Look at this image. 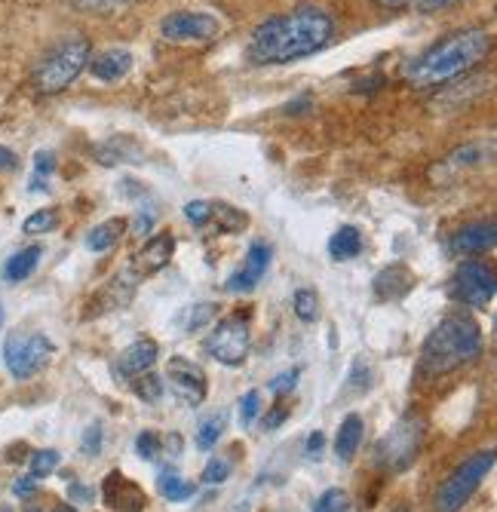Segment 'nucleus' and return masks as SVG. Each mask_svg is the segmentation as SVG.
<instances>
[{
    "label": "nucleus",
    "mask_w": 497,
    "mask_h": 512,
    "mask_svg": "<svg viewBox=\"0 0 497 512\" xmlns=\"http://www.w3.org/2000/svg\"><path fill=\"white\" fill-rule=\"evenodd\" d=\"M56 512H77L74 506H62V509H56Z\"/></svg>",
    "instance_id": "obj_47"
},
{
    "label": "nucleus",
    "mask_w": 497,
    "mask_h": 512,
    "mask_svg": "<svg viewBox=\"0 0 497 512\" xmlns=\"http://www.w3.org/2000/svg\"><path fill=\"white\" fill-rule=\"evenodd\" d=\"M497 463V451H476L470 454L464 463H458V470L451 473L442 488L436 491V512H458L467 506V500L476 494V488L482 485V479L491 473V467Z\"/></svg>",
    "instance_id": "obj_5"
},
{
    "label": "nucleus",
    "mask_w": 497,
    "mask_h": 512,
    "mask_svg": "<svg viewBox=\"0 0 497 512\" xmlns=\"http://www.w3.org/2000/svg\"><path fill=\"white\" fill-rule=\"evenodd\" d=\"M194 491H197V485L188 482V479H182V476H175V473H163L160 476V494L169 503H182V500L194 497Z\"/></svg>",
    "instance_id": "obj_25"
},
{
    "label": "nucleus",
    "mask_w": 497,
    "mask_h": 512,
    "mask_svg": "<svg viewBox=\"0 0 497 512\" xmlns=\"http://www.w3.org/2000/svg\"><path fill=\"white\" fill-rule=\"evenodd\" d=\"M491 50V37L479 28H467L458 31L445 40H439L436 46L424 56H418L409 68H405V80L418 89H430V86H442L448 80H458L467 71H473Z\"/></svg>",
    "instance_id": "obj_2"
},
{
    "label": "nucleus",
    "mask_w": 497,
    "mask_h": 512,
    "mask_svg": "<svg viewBox=\"0 0 497 512\" xmlns=\"http://www.w3.org/2000/svg\"><path fill=\"white\" fill-rule=\"evenodd\" d=\"M258 411H261V393H258V390L243 393V399H240V417H243V424H246V427L255 421Z\"/></svg>",
    "instance_id": "obj_34"
},
{
    "label": "nucleus",
    "mask_w": 497,
    "mask_h": 512,
    "mask_svg": "<svg viewBox=\"0 0 497 512\" xmlns=\"http://www.w3.org/2000/svg\"><path fill=\"white\" fill-rule=\"evenodd\" d=\"M292 307H295V316L301 322H316V319H320V295H316L313 289H298Z\"/></svg>",
    "instance_id": "obj_26"
},
{
    "label": "nucleus",
    "mask_w": 497,
    "mask_h": 512,
    "mask_svg": "<svg viewBox=\"0 0 497 512\" xmlns=\"http://www.w3.org/2000/svg\"><path fill=\"white\" fill-rule=\"evenodd\" d=\"M123 230H126V221L123 218H108V221L96 224L86 234V249L89 252H108V249H114L117 240L123 237Z\"/></svg>",
    "instance_id": "obj_20"
},
{
    "label": "nucleus",
    "mask_w": 497,
    "mask_h": 512,
    "mask_svg": "<svg viewBox=\"0 0 497 512\" xmlns=\"http://www.w3.org/2000/svg\"><path fill=\"white\" fill-rule=\"evenodd\" d=\"M68 497H71L74 503H80V500H83V503H93V488H89V485H77V482H74V485L68 488Z\"/></svg>",
    "instance_id": "obj_42"
},
{
    "label": "nucleus",
    "mask_w": 497,
    "mask_h": 512,
    "mask_svg": "<svg viewBox=\"0 0 497 512\" xmlns=\"http://www.w3.org/2000/svg\"><path fill=\"white\" fill-rule=\"evenodd\" d=\"M286 417H289V408H286V405H280L277 411H270V414L264 417V430H277V427L286 421Z\"/></svg>",
    "instance_id": "obj_41"
},
{
    "label": "nucleus",
    "mask_w": 497,
    "mask_h": 512,
    "mask_svg": "<svg viewBox=\"0 0 497 512\" xmlns=\"http://www.w3.org/2000/svg\"><path fill=\"white\" fill-rule=\"evenodd\" d=\"M231 476V463L228 460H221V457H212L206 463V470H203V482L206 485H224Z\"/></svg>",
    "instance_id": "obj_32"
},
{
    "label": "nucleus",
    "mask_w": 497,
    "mask_h": 512,
    "mask_svg": "<svg viewBox=\"0 0 497 512\" xmlns=\"http://www.w3.org/2000/svg\"><path fill=\"white\" fill-rule=\"evenodd\" d=\"M455 4H458V0H412V7L418 13H439V10H448Z\"/></svg>",
    "instance_id": "obj_39"
},
{
    "label": "nucleus",
    "mask_w": 497,
    "mask_h": 512,
    "mask_svg": "<svg viewBox=\"0 0 497 512\" xmlns=\"http://www.w3.org/2000/svg\"><path fill=\"white\" fill-rule=\"evenodd\" d=\"M172 255H175V240H172V234H157V237H151V240L139 249V255H135V261H132V270L139 273V276L157 273V270H163V267L172 261Z\"/></svg>",
    "instance_id": "obj_15"
},
{
    "label": "nucleus",
    "mask_w": 497,
    "mask_h": 512,
    "mask_svg": "<svg viewBox=\"0 0 497 512\" xmlns=\"http://www.w3.org/2000/svg\"><path fill=\"white\" fill-rule=\"evenodd\" d=\"M332 34L335 25L329 13L316 7H298L286 16L261 22L246 46V56L255 65H289L320 53Z\"/></svg>",
    "instance_id": "obj_1"
},
{
    "label": "nucleus",
    "mask_w": 497,
    "mask_h": 512,
    "mask_svg": "<svg viewBox=\"0 0 497 512\" xmlns=\"http://www.w3.org/2000/svg\"><path fill=\"white\" fill-rule=\"evenodd\" d=\"M482 353V332L473 316L451 313L427 335L421 347V371L430 378L448 375Z\"/></svg>",
    "instance_id": "obj_3"
},
{
    "label": "nucleus",
    "mask_w": 497,
    "mask_h": 512,
    "mask_svg": "<svg viewBox=\"0 0 497 512\" xmlns=\"http://www.w3.org/2000/svg\"><path fill=\"white\" fill-rule=\"evenodd\" d=\"M494 246H497V218L473 221L451 237V252L455 255H479V252H488Z\"/></svg>",
    "instance_id": "obj_14"
},
{
    "label": "nucleus",
    "mask_w": 497,
    "mask_h": 512,
    "mask_svg": "<svg viewBox=\"0 0 497 512\" xmlns=\"http://www.w3.org/2000/svg\"><path fill=\"white\" fill-rule=\"evenodd\" d=\"M451 295L467 307H485L497 295V270L488 261H464L451 276Z\"/></svg>",
    "instance_id": "obj_8"
},
{
    "label": "nucleus",
    "mask_w": 497,
    "mask_h": 512,
    "mask_svg": "<svg viewBox=\"0 0 497 512\" xmlns=\"http://www.w3.org/2000/svg\"><path fill=\"white\" fill-rule=\"evenodd\" d=\"M224 427H228V414H224V411H215L212 417H206V421L200 424V430H197V448L212 451V445L221 439Z\"/></svg>",
    "instance_id": "obj_23"
},
{
    "label": "nucleus",
    "mask_w": 497,
    "mask_h": 512,
    "mask_svg": "<svg viewBox=\"0 0 497 512\" xmlns=\"http://www.w3.org/2000/svg\"><path fill=\"white\" fill-rule=\"evenodd\" d=\"M53 353H56V347L47 335H40V332L13 335V338H7V347H4V365L13 378L25 381L31 375H37V371L53 359Z\"/></svg>",
    "instance_id": "obj_7"
},
{
    "label": "nucleus",
    "mask_w": 497,
    "mask_h": 512,
    "mask_svg": "<svg viewBox=\"0 0 497 512\" xmlns=\"http://www.w3.org/2000/svg\"><path fill=\"white\" fill-rule=\"evenodd\" d=\"M218 224V230H224V234H237V230H243L249 224V218L234 209V206H224V203H212V218Z\"/></svg>",
    "instance_id": "obj_24"
},
{
    "label": "nucleus",
    "mask_w": 497,
    "mask_h": 512,
    "mask_svg": "<svg viewBox=\"0 0 497 512\" xmlns=\"http://www.w3.org/2000/svg\"><path fill=\"white\" fill-rule=\"evenodd\" d=\"M206 350L221 365H240L246 359V353H249V319H246V313L224 316L212 329Z\"/></svg>",
    "instance_id": "obj_9"
},
{
    "label": "nucleus",
    "mask_w": 497,
    "mask_h": 512,
    "mask_svg": "<svg viewBox=\"0 0 497 512\" xmlns=\"http://www.w3.org/2000/svg\"><path fill=\"white\" fill-rule=\"evenodd\" d=\"M53 169H56V157L50 151H37L34 154V172H37V178H47Z\"/></svg>",
    "instance_id": "obj_38"
},
{
    "label": "nucleus",
    "mask_w": 497,
    "mask_h": 512,
    "mask_svg": "<svg viewBox=\"0 0 497 512\" xmlns=\"http://www.w3.org/2000/svg\"><path fill=\"white\" fill-rule=\"evenodd\" d=\"M359 252H363V234L353 227V224H344V227H338L335 234H332V240H329V255L335 258V261H350V258H356Z\"/></svg>",
    "instance_id": "obj_21"
},
{
    "label": "nucleus",
    "mask_w": 497,
    "mask_h": 512,
    "mask_svg": "<svg viewBox=\"0 0 497 512\" xmlns=\"http://www.w3.org/2000/svg\"><path fill=\"white\" fill-rule=\"evenodd\" d=\"M166 381H169V390L175 393L178 402L200 405L206 399V375H203V368L197 362L172 356L166 362Z\"/></svg>",
    "instance_id": "obj_11"
},
{
    "label": "nucleus",
    "mask_w": 497,
    "mask_h": 512,
    "mask_svg": "<svg viewBox=\"0 0 497 512\" xmlns=\"http://www.w3.org/2000/svg\"><path fill=\"white\" fill-rule=\"evenodd\" d=\"M270 258H274V252H270L267 243H252L243 264H240V270H234V276L228 279V292H234V295L252 292L264 279V273L270 267Z\"/></svg>",
    "instance_id": "obj_12"
},
{
    "label": "nucleus",
    "mask_w": 497,
    "mask_h": 512,
    "mask_svg": "<svg viewBox=\"0 0 497 512\" xmlns=\"http://www.w3.org/2000/svg\"><path fill=\"white\" fill-rule=\"evenodd\" d=\"M160 34L169 43H203L218 34V19L200 10H178L160 22Z\"/></svg>",
    "instance_id": "obj_10"
},
{
    "label": "nucleus",
    "mask_w": 497,
    "mask_h": 512,
    "mask_svg": "<svg viewBox=\"0 0 497 512\" xmlns=\"http://www.w3.org/2000/svg\"><path fill=\"white\" fill-rule=\"evenodd\" d=\"M313 512H350V494L341 488H329L316 497Z\"/></svg>",
    "instance_id": "obj_28"
},
{
    "label": "nucleus",
    "mask_w": 497,
    "mask_h": 512,
    "mask_svg": "<svg viewBox=\"0 0 497 512\" xmlns=\"http://www.w3.org/2000/svg\"><path fill=\"white\" fill-rule=\"evenodd\" d=\"M99 448H102V430H99V424H93V427L86 430V436H83V451L96 457Z\"/></svg>",
    "instance_id": "obj_40"
},
{
    "label": "nucleus",
    "mask_w": 497,
    "mask_h": 512,
    "mask_svg": "<svg viewBox=\"0 0 497 512\" xmlns=\"http://www.w3.org/2000/svg\"><path fill=\"white\" fill-rule=\"evenodd\" d=\"M135 393H139V399H145V402H157L160 396H163V378H157V375H139V381H135V387H132Z\"/></svg>",
    "instance_id": "obj_31"
},
{
    "label": "nucleus",
    "mask_w": 497,
    "mask_h": 512,
    "mask_svg": "<svg viewBox=\"0 0 497 512\" xmlns=\"http://www.w3.org/2000/svg\"><path fill=\"white\" fill-rule=\"evenodd\" d=\"M25 512H40V509H37V506H28V509H25Z\"/></svg>",
    "instance_id": "obj_49"
},
{
    "label": "nucleus",
    "mask_w": 497,
    "mask_h": 512,
    "mask_svg": "<svg viewBox=\"0 0 497 512\" xmlns=\"http://www.w3.org/2000/svg\"><path fill=\"white\" fill-rule=\"evenodd\" d=\"M16 166H19L16 154H13L10 148H4V145H0V169H16Z\"/></svg>",
    "instance_id": "obj_45"
},
{
    "label": "nucleus",
    "mask_w": 497,
    "mask_h": 512,
    "mask_svg": "<svg viewBox=\"0 0 497 512\" xmlns=\"http://www.w3.org/2000/svg\"><path fill=\"white\" fill-rule=\"evenodd\" d=\"M157 356H160L157 341L142 338V341H135L132 347H126V350L120 353V359H117V371H120V375H126V378H139V375H145V371H151V368H154Z\"/></svg>",
    "instance_id": "obj_16"
},
{
    "label": "nucleus",
    "mask_w": 497,
    "mask_h": 512,
    "mask_svg": "<svg viewBox=\"0 0 497 512\" xmlns=\"http://www.w3.org/2000/svg\"><path fill=\"white\" fill-rule=\"evenodd\" d=\"M71 4L83 13H96V16H108V13H117L123 10L129 0H71Z\"/></svg>",
    "instance_id": "obj_30"
},
{
    "label": "nucleus",
    "mask_w": 497,
    "mask_h": 512,
    "mask_svg": "<svg viewBox=\"0 0 497 512\" xmlns=\"http://www.w3.org/2000/svg\"><path fill=\"white\" fill-rule=\"evenodd\" d=\"M298 375H301L298 368L286 371V375H280V378L270 381V390H274L277 396H283V393H292V390H295V384H298Z\"/></svg>",
    "instance_id": "obj_37"
},
{
    "label": "nucleus",
    "mask_w": 497,
    "mask_h": 512,
    "mask_svg": "<svg viewBox=\"0 0 497 512\" xmlns=\"http://www.w3.org/2000/svg\"><path fill=\"white\" fill-rule=\"evenodd\" d=\"M59 451H53V448H43V451H34L31 454V476L34 479H43V476H50L56 467H59Z\"/></svg>",
    "instance_id": "obj_29"
},
{
    "label": "nucleus",
    "mask_w": 497,
    "mask_h": 512,
    "mask_svg": "<svg viewBox=\"0 0 497 512\" xmlns=\"http://www.w3.org/2000/svg\"><path fill=\"white\" fill-rule=\"evenodd\" d=\"M378 7H384V10H402V7H409L412 0H375Z\"/></svg>",
    "instance_id": "obj_46"
},
{
    "label": "nucleus",
    "mask_w": 497,
    "mask_h": 512,
    "mask_svg": "<svg viewBox=\"0 0 497 512\" xmlns=\"http://www.w3.org/2000/svg\"><path fill=\"white\" fill-rule=\"evenodd\" d=\"M421 442H424V421L421 417H415V414L402 417V421L378 442V448H375L378 463L390 473H399L418 457Z\"/></svg>",
    "instance_id": "obj_6"
},
{
    "label": "nucleus",
    "mask_w": 497,
    "mask_h": 512,
    "mask_svg": "<svg viewBox=\"0 0 497 512\" xmlns=\"http://www.w3.org/2000/svg\"><path fill=\"white\" fill-rule=\"evenodd\" d=\"M59 224V212L56 209H37L25 218L22 230L25 234H50V230H56Z\"/></svg>",
    "instance_id": "obj_27"
},
{
    "label": "nucleus",
    "mask_w": 497,
    "mask_h": 512,
    "mask_svg": "<svg viewBox=\"0 0 497 512\" xmlns=\"http://www.w3.org/2000/svg\"><path fill=\"white\" fill-rule=\"evenodd\" d=\"M89 59H93V50H89L86 37H65L37 62L34 89L43 96H56L83 74V68H89Z\"/></svg>",
    "instance_id": "obj_4"
},
{
    "label": "nucleus",
    "mask_w": 497,
    "mask_h": 512,
    "mask_svg": "<svg viewBox=\"0 0 497 512\" xmlns=\"http://www.w3.org/2000/svg\"><path fill=\"white\" fill-rule=\"evenodd\" d=\"M323 442H326V439H323V433H313V436L307 439V454H310V457H320Z\"/></svg>",
    "instance_id": "obj_44"
},
{
    "label": "nucleus",
    "mask_w": 497,
    "mask_h": 512,
    "mask_svg": "<svg viewBox=\"0 0 497 512\" xmlns=\"http://www.w3.org/2000/svg\"><path fill=\"white\" fill-rule=\"evenodd\" d=\"M34 488H37V479H34V476H25V479H19V482L13 485L16 497H28V494H34Z\"/></svg>",
    "instance_id": "obj_43"
},
{
    "label": "nucleus",
    "mask_w": 497,
    "mask_h": 512,
    "mask_svg": "<svg viewBox=\"0 0 497 512\" xmlns=\"http://www.w3.org/2000/svg\"><path fill=\"white\" fill-rule=\"evenodd\" d=\"M185 218H188L191 224H197V227L209 224V218H212V203H206V200L188 203V206H185Z\"/></svg>",
    "instance_id": "obj_35"
},
{
    "label": "nucleus",
    "mask_w": 497,
    "mask_h": 512,
    "mask_svg": "<svg viewBox=\"0 0 497 512\" xmlns=\"http://www.w3.org/2000/svg\"><path fill=\"white\" fill-rule=\"evenodd\" d=\"M102 497H105V506L114 509V512H142L145 503H148L145 491L132 479H126L123 473H108L105 476Z\"/></svg>",
    "instance_id": "obj_13"
},
{
    "label": "nucleus",
    "mask_w": 497,
    "mask_h": 512,
    "mask_svg": "<svg viewBox=\"0 0 497 512\" xmlns=\"http://www.w3.org/2000/svg\"><path fill=\"white\" fill-rule=\"evenodd\" d=\"M0 329H4V307H0Z\"/></svg>",
    "instance_id": "obj_48"
},
{
    "label": "nucleus",
    "mask_w": 497,
    "mask_h": 512,
    "mask_svg": "<svg viewBox=\"0 0 497 512\" xmlns=\"http://www.w3.org/2000/svg\"><path fill=\"white\" fill-rule=\"evenodd\" d=\"M89 71H93L96 80L117 83V80H123L132 71V53L120 50V46H117V50H105V53L89 59Z\"/></svg>",
    "instance_id": "obj_17"
},
{
    "label": "nucleus",
    "mask_w": 497,
    "mask_h": 512,
    "mask_svg": "<svg viewBox=\"0 0 497 512\" xmlns=\"http://www.w3.org/2000/svg\"><path fill=\"white\" fill-rule=\"evenodd\" d=\"M363 430H366V424L359 414H347L341 421L338 436H335V454L341 460H353V454L359 451V445H363Z\"/></svg>",
    "instance_id": "obj_18"
},
{
    "label": "nucleus",
    "mask_w": 497,
    "mask_h": 512,
    "mask_svg": "<svg viewBox=\"0 0 497 512\" xmlns=\"http://www.w3.org/2000/svg\"><path fill=\"white\" fill-rule=\"evenodd\" d=\"M409 289H412V273L405 270L402 264L387 267V270L378 273V279H375V292H378V298H384V301L402 298Z\"/></svg>",
    "instance_id": "obj_19"
},
{
    "label": "nucleus",
    "mask_w": 497,
    "mask_h": 512,
    "mask_svg": "<svg viewBox=\"0 0 497 512\" xmlns=\"http://www.w3.org/2000/svg\"><path fill=\"white\" fill-rule=\"evenodd\" d=\"M40 255H43V249L40 246H28V249H22V252H16L7 264H4V276H7V283H22V279H28L34 270H37V264H40Z\"/></svg>",
    "instance_id": "obj_22"
},
{
    "label": "nucleus",
    "mask_w": 497,
    "mask_h": 512,
    "mask_svg": "<svg viewBox=\"0 0 497 512\" xmlns=\"http://www.w3.org/2000/svg\"><path fill=\"white\" fill-rule=\"evenodd\" d=\"M212 316H215V304H197V307L191 310V319H188V332L203 329V325L212 322Z\"/></svg>",
    "instance_id": "obj_36"
},
{
    "label": "nucleus",
    "mask_w": 497,
    "mask_h": 512,
    "mask_svg": "<svg viewBox=\"0 0 497 512\" xmlns=\"http://www.w3.org/2000/svg\"><path fill=\"white\" fill-rule=\"evenodd\" d=\"M135 451H139L142 460H154L160 454V436L151 433V430L139 433V439H135Z\"/></svg>",
    "instance_id": "obj_33"
}]
</instances>
